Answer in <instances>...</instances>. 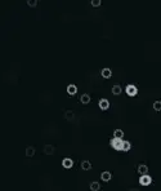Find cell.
I'll return each instance as SVG.
<instances>
[{
	"mask_svg": "<svg viewBox=\"0 0 161 191\" xmlns=\"http://www.w3.org/2000/svg\"><path fill=\"white\" fill-rule=\"evenodd\" d=\"M110 145H111V147L113 150L121 151V153H128V151L132 149V143L129 141H125L124 138L112 137L111 139H110Z\"/></svg>",
	"mask_w": 161,
	"mask_h": 191,
	"instance_id": "1",
	"label": "cell"
},
{
	"mask_svg": "<svg viewBox=\"0 0 161 191\" xmlns=\"http://www.w3.org/2000/svg\"><path fill=\"white\" fill-rule=\"evenodd\" d=\"M125 93H126L129 97H135L138 94V88H137V85H134V84H128L126 87H125Z\"/></svg>",
	"mask_w": 161,
	"mask_h": 191,
	"instance_id": "2",
	"label": "cell"
},
{
	"mask_svg": "<svg viewBox=\"0 0 161 191\" xmlns=\"http://www.w3.org/2000/svg\"><path fill=\"white\" fill-rule=\"evenodd\" d=\"M138 182H139L140 186H150L152 184V177L150 176V174H144V176L139 177Z\"/></svg>",
	"mask_w": 161,
	"mask_h": 191,
	"instance_id": "3",
	"label": "cell"
},
{
	"mask_svg": "<svg viewBox=\"0 0 161 191\" xmlns=\"http://www.w3.org/2000/svg\"><path fill=\"white\" fill-rule=\"evenodd\" d=\"M98 106H99V108L102 111H107L110 108V101L107 98H101L99 101H98Z\"/></svg>",
	"mask_w": 161,
	"mask_h": 191,
	"instance_id": "4",
	"label": "cell"
},
{
	"mask_svg": "<svg viewBox=\"0 0 161 191\" xmlns=\"http://www.w3.org/2000/svg\"><path fill=\"white\" fill-rule=\"evenodd\" d=\"M62 167H63L65 169H71L74 167V160L71 158H65L63 160H62Z\"/></svg>",
	"mask_w": 161,
	"mask_h": 191,
	"instance_id": "5",
	"label": "cell"
},
{
	"mask_svg": "<svg viewBox=\"0 0 161 191\" xmlns=\"http://www.w3.org/2000/svg\"><path fill=\"white\" fill-rule=\"evenodd\" d=\"M112 178V173L110 172V170H104V172L101 173V180L103 182H110Z\"/></svg>",
	"mask_w": 161,
	"mask_h": 191,
	"instance_id": "6",
	"label": "cell"
},
{
	"mask_svg": "<svg viewBox=\"0 0 161 191\" xmlns=\"http://www.w3.org/2000/svg\"><path fill=\"white\" fill-rule=\"evenodd\" d=\"M101 75L102 77H104V79H110V77L112 76V70L110 67H104L101 70Z\"/></svg>",
	"mask_w": 161,
	"mask_h": 191,
	"instance_id": "7",
	"label": "cell"
},
{
	"mask_svg": "<svg viewBox=\"0 0 161 191\" xmlns=\"http://www.w3.org/2000/svg\"><path fill=\"white\" fill-rule=\"evenodd\" d=\"M137 172L140 176H144V174H148V167L146 164H139L138 168H137Z\"/></svg>",
	"mask_w": 161,
	"mask_h": 191,
	"instance_id": "8",
	"label": "cell"
},
{
	"mask_svg": "<svg viewBox=\"0 0 161 191\" xmlns=\"http://www.w3.org/2000/svg\"><path fill=\"white\" fill-rule=\"evenodd\" d=\"M66 91H67V93H68L70 96H75L76 93H77V87H76L75 84H68Z\"/></svg>",
	"mask_w": 161,
	"mask_h": 191,
	"instance_id": "9",
	"label": "cell"
},
{
	"mask_svg": "<svg viewBox=\"0 0 161 191\" xmlns=\"http://www.w3.org/2000/svg\"><path fill=\"white\" fill-rule=\"evenodd\" d=\"M112 94H115V96H120L121 93H123V88H121V85L119 84H116V85H113L112 87Z\"/></svg>",
	"mask_w": 161,
	"mask_h": 191,
	"instance_id": "10",
	"label": "cell"
},
{
	"mask_svg": "<svg viewBox=\"0 0 161 191\" xmlns=\"http://www.w3.org/2000/svg\"><path fill=\"white\" fill-rule=\"evenodd\" d=\"M90 96L88 94V93H84V94H81V97H80V102L82 103V105H88V103H90Z\"/></svg>",
	"mask_w": 161,
	"mask_h": 191,
	"instance_id": "11",
	"label": "cell"
},
{
	"mask_svg": "<svg viewBox=\"0 0 161 191\" xmlns=\"http://www.w3.org/2000/svg\"><path fill=\"white\" fill-rule=\"evenodd\" d=\"M81 169L90 170V169H92V163H90L89 160H82L81 162Z\"/></svg>",
	"mask_w": 161,
	"mask_h": 191,
	"instance_id": "12",
	"label": "cell"
},
{
	"mask_svg": "<svg viewBox=\"0 0 161 191\" xmlns=\"http://www.w3.org/2000/svg\"><path fill=\"white\" fill-rule=\"evenodd\" d=\"M113 137L115 138H124V131L117 128V129L113 131Z\"/></svg>",
	"mask_w": 161,
	"mask_h": 191,
	"instance_id": "13",
	"label": "cell"
},
{
	"mask_svg": "<svg viewBox=\"0 0 161 191\" xmlns=\"http://www.w3.org/2000/svg\"><path fill=\"white\" fill-rule=\"evenodd\" d=\"M89 187H90V190H92V191H99V190H101V185H99V182H96V181H94V182H92V184H90Z\"/></svg>",
	"mask_w": 161,
	"mask_h": 191,
	"instance_id": "14",
	"label": "cell"
},
{
	"mask_svg": "<svg viewBox=\"0 0 161 191\" xmlns=\"http://www.w3.org/2000/svg\"><path fill=\"white\" fill-rule=\"evenodd\" d=\"M152 107H154V110L156 112H160L161 111V101H155L154 105H152Z\"/></svg>",
	"mask_w": 161,
	"mask_h": 191,
	"instance_id": "15",
	"label": "cell"
},
{
	"mask_svg": "<svg viewBox=\"0 0 161 191\" xmlns=\"http://www.w3.org/2000/svg\"><path fill=\"white\" fill-rule=\"evenodd\" d=\"M44 151H45V154H48V155H52L54 153V147L53 146H50V145H46L44 147Z\"/></svg>",
	"mask_w": 161,
	"mask_h": 191,
	"instance_id": "16",
	"label": "cell"
},
{
	"mask_svg": "<svg viewBox=\"0 0 161 191\" xmlns=\"http://www.w3.org/2000/svg\"><path fill=\"white\" fill-rule=\"evenodd\" d=\"M26 155L27 156H34L35 155V149L34 147H27L26 149Z\"/></svg>",
	"mask_w": 161,
	"mask_h": 191,
	"instance_id": "17",
	"label": "cell"
},
{
	"mask_svg": "<svg viewBox=\"0 0 161 191\" xmlns=\"http://www.w3.org/2000/svg\"><path fill=\"white\" fill-rule=\"evenodd\" d=\"M90 4H92V5L93 7H99L101 5V4H102V1H101V0H92V1H90Z\"/></svg>",
	"mask_w": 161,
	"mask_h": 191,
	"instance_id": "18",
	"label": "cell"
},
{
	"mask_svg": "<svg viewBox=\"0 0 161 191\" xmlns=\"http://www.w3.org/2000/svg\"><path fill=\"white\" fill-rule=\"evenodd\" d=\"M27 4H29L30 7H32V8H35V7L37 5V1H36V0H29V1H27Z\"/></svg>",
	"mask_w": 161,
	"mask_h": 191,
	"instance_id": "19",
	"label": "cell"
},
{
	"mask_svg": "<svg viewBox=\"0 0 161 191\" xmlns=\"http://www.w3.org/2000/svg\"><path fill=\"white\" fill-rule=\"evenodd\" d=\"M66 118H67L68 120L74 119V114H72V111H67V114H66Z\"/></svg>",
	"mask_w": 161,
	"mask_h": 191,
	"instance_id": "20",
	"label": "cell"
},
{
	"mask_svg": "<svg viewBox=\"0 0 161 191\" xmlns=\"http://www.w3.org/2000/svg\"><path fill=\"white\" fill-rule=\"evenodd\" d=\"M132 191H137V190H132Z\"/></svg>",
	"mask_w": 161,
	"mask_h": 191,
	"instance_id": "21",
	"label": "cell"
}]
</instances>
